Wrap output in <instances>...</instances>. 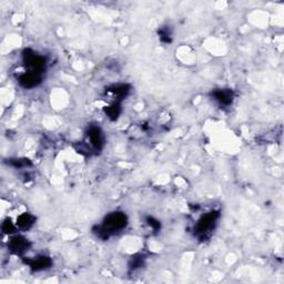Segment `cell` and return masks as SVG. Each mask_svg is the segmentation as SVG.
Returning <instances> with one entry per match:
<instances>
[{"instance_id":"cell-1","label":"cell","mask_w":284,"mask_h":284,"mask_svg":"<svg viewBox=\"0 0 284 284\" xmlns=\"http://www.w3.org/2000/svg\"><path fill=\"white\" fill-rule=\"evenodd\" d=\"M126 225H128V218L126 213L116 211L104 218L102 223L98 226L97 231L95 232L100 239L107 240L112 235L121 232L122 230L126 229Z\"/></svg>"},{"instance_id":"cell-2","label":"cell","mask_w":284,"mask_h":284,"mask_svg":"<svg viewBox=\"0 0 284 284\" xmlns=\"http://www.w3.org/2000/svg\"><path fill=\"white\" fill-rule=\"evenodd\" d=\"M220 219L219 211H211L205 213L196 222L194 226V235H196L200 240H204L211 235L212 231L216 229L218 220Z\"/></svg>"},{"instance_id":"cell-3","label":"cell","mask_w":284,"mask_h":284,"mask_svg":"<svg viewBox=\"0 0 284 284\" xmlns=\"http://www.w3.org/2000/svg\"><path fill=\"white\" fill-rule=\"evenodd\" d=\"M23 61L27 71H32L42 75L47 68V60L43 56L38 55L30 49H26L23 52Z\"/></svg>"},{"instance_id":"cell-4","label":"cell","mask_w":284,"mask_h":284,"mask_svg":"<svg viewBox=\"0 0 284 284\" xmlns=\"http://www.w3.org/2000/svg\"><path fill=\"white\" fill-rule=\"evenodd\" d=\"M87 137H88L90 146L93 147L95 151H101L104 147V134L99 126H91L87 131Z\"/></svg>"},{"instance_id":"cell-5","label":"cell","mask_w":284,"mask_h":284,"mask_svg":"<svg viewBox=\"0 0 284 284\" xmlns=\"http://www.w3.org/2000/svg\"><path fill=\"white\" fill-rule=\"evenodd\" d=\"M30 248V242L28 239H26L23 235H14L8 242V249L11 253L16 255L24 254L26 251H28Z\"/></svg>"},{"instance_id":"cell-6","label":"cell","mask_w":284,"mask_h":284,"mask_svg":"<svg viewBox=\"0 0 284 284\" xmlns=\"http://www.w3.org/2000/svg\"><path fill=\"white\" fill-rule=\"evenodd\" d=\"M42 81V75L32 72L26 71L18 77V84L25 89H32L36 88Z\"/></svg>"},{"instance_id":"cell-7","label":"cell","mask_w":284,"mask_h":284,"mask_svg":"<svg viewBox=\"0 0 284 284\" xmlns=\"http://www.w3.org/2000/svg\"><path fill=\"white\" fill-rule=\"evenodd\" d=\"M25 263L29 266L32 272H40V271H45L51 268L52 260L49 256L41 255L34 257V259L25 260Z\"/></svg>"},{"instance_id":"cell-8","label":"cell","mask_w":284,"mask_h":284,"mask_svg":"<svg viewBox=\"0 0 284 284\" xmlns=\"http://www.w3.org/2000/svg\"><path fill=\"white\" fill-rule=\"evenodd\" d=\"M211 97L221 106H230L234 100V93L231 89H216L211 93Z\"/></svg>"},{"instance_id":"cell-9","label":"cell","mask_w":284,"mask_h":284,"mask_svg":"<svg viewBox=\"0 0 284 284\" xmlns=\"http://www.w3.org/2000/svg\"><path fill=\"white\" fill-rule=\"evenodd\" d=\"M130 89L131 87L129 85H125V84H121V85H112L110 87H108L106 89L107 94H110L111 95H113L116 99V101H121V100H124L128 94L130 93Z\"/></svg>"},{"instance_id":"cell-10","label":"cell","mask_w":284,"mask_h":284,"mask_svg":"<svg viewBox=\"0 0 284 284\" xmlns=\"http://www.w3.org/2000/svg\"><path fill=\"white\" fill-rule=\"evenodd\" d=\"M34 223H36V218L27 212L20 215L18 218H17V221H16L17 228L23 231L29 230Z\"/></svg>"},{"instance_id":"cell-11","label":"cell","mask_w":284,"mask_h":284,"mask_svg":"<svg viewBox=\"0 0 284 284\" xmlns=\"http://www.w3.org/2000/svg\"><path fill=\"white\" fill-rule=\"evenodd\" d=\"M104 113L106 116L110 119L111 121H116L118 120V118L120 117L121 112H122V108H121V101H115L112 102L110 106H108L103 109Z\"/></svg>"},{"instance_id":"cell-12","label":"cell","mask_w":284,"mask_h":284,"mask_svg":"<svg viewBox=\"0 0 284 284\" xmlns=\"http://www.w3.org/2000/svg\"><path fill=\"white\" fill-rule=\"evenodd\" d=\"M18 229L17 228V224H14V222L11 221V219H6L5 221L2 222V225H1V230L3 233H6L8 235H12L16 233V230Z\"/></svg>"},{"instance_id":"cell-13","label":"cell","mask_w":284,"mask_h":284,"mask_svg":"<svg viewBox=\"0 0 284 284\" xmlns=\"http://www.w3.org/2000/svg\"><path fill=\"white\" fill-rule=\"evenodd\" d=\"M158 34H159L160 40L162 41L163 43H170V42L172 41L171 32H170V29L168 27L160 28L159 32H158Z\"/></svg>"},{"instance_id":"cell-14","label":"cell","mask_w":284,"mask_h":284,"mask_svg":"<svg viewBox=\"0 0 284 284\" xmlns=\"http://www.w3.org/2000/svg\"><path fill=\"white\" fill-rule=\"evenodd\" d=\"M145 263V256L142 255H135L132 256V259H131L130 263H129V269L135 271L139 268H141V266Z\"/></svg>"},{"instance_id":"cell-15","label":"cell","mask_w":284,"mask_h":284,"mask_svg":"<svg viewBox=\"0 0 284 284\" xmlns=\"http://www.w3.org/2000/svg\"><path fill=\"white\" fill-rule=\"evenodd\" d=\"M9 163L16 169H21L28 167V165H32V162H30L28 159H10Z\"/></svg>"},{"instance_id":"cell-16","label":"cell","mask_w":284,"mask_h":284,"mask_svg":"<svg viewBox=\"0 0 284 284\" xmlns=\"http://www.w3.org/2000/svg\"><path fill=\"white\" fill-rule=\"evenodd\" d=\"M147 223L152 230L156 231V232H158V231L161 229V222L159 220H157L154 217H148Z\"/></svg>"}]
</instances>
